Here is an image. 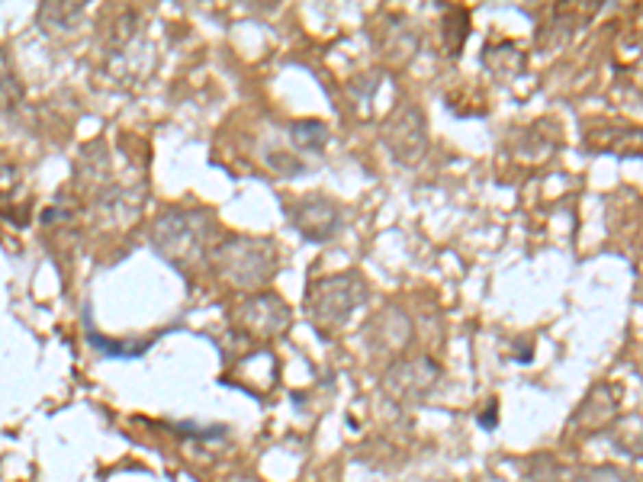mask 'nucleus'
Wrapping results in <instances>:
<instances>
[{"label":"nucleus","mask_w":643,"mask_h":482,"mask_svg":"<svg viewBox=\"0 0 643 482\" xmlns=\"http://www.w3.org/2000/svg\"><path fill=\"white\" fill-rule=\"evenodd\" d=\"M277 248L267 238H248V235H232L216 248V267L229 283L254 290L264 286L274 273Z\"/></svg>","instance_id":"1"},{"label":"nucleus","mask_w":643,"mask_h":482,"mask_svg":"<svg viewBox=\"0 0 643 482\" xmlns=\"http://www.w3.org/2000/svg\"><path fill=\"white\" fill-rule=\"evenodd\" d=\"M151 238L161 254H168L174 264L200 261L210 238V219L197 210H174L155 222Z\"/></svg>","instance_id":"2"},{"label":"nucleus","mask_w":643,"mask_h":482,"mask_svg":"<svg viewBox=\"0 0 643 482\" xmlns=\"http://www.w3.org/2000/svg\"><path fill=\"white\" fill-rule=\"evenodd\" d=\"M367 299V286L354 273H338V277H325L312 286L309 293V312L318 325L335 328L348 318L360 303Z\"/></svg>","instance_id":"3"},{"label":"nucleus","mask_w":643,"mask_h":482,"mask_svg":"<svg viewBox=\"0 0 643 482\" xmlns=\"http://www.w3.org/2000/svg\"><path fill=\"white\" fill-rule=\"evenodd\" d=\"M383 138L390 151L405 164H415L428 148V136H425V116L415 106H402L386 119L383 126Z\"/></svg>","instance_id":"4"},{"label":"nucleus","mask_w":643,"mask_h":482,"mask_svg":"<svg viewBox=\"0 0 643 482\" xmlns=\"http://www.w3.org/2000/svg\"><path fill=\"white\" fill-rule=\"evenodd\" d=\"M238 318L242 325L254 335H277L280 328H286L290 322V309L280 296H248L242 305H238Z\"/></svg>","instance_id":"5"},{"label":"nucleus","mask_w":643,"mask_h":482,"mask_svg":"<svg viewBox=\"0 0 643 482\" xmlns=\"http://www.w3.org/2000/svg\"><path fill=\"white\" fill-rule=\"evenodd\" d=\"M293 222L306 238L322 241V238H331V231L338 229L341 216H338L335 203L312 196V199H303V203H296L293 206Z\"/></svg>","instance_id":"6"},{"label":"nucleus","mask_w":643,"mask_h":482,"mask_svg":"<svg viewBox=\"0 0 643 482\" xmlns=\"http://www.w3.org/2000/svg\"><path fill=\"white\" fill-rule=\"evenodd\" d=\"M293 142L303 148H322L325 145V126L322 123H296L293 126Z\"/></svg>","instance_id":"7"}]
</instances>
